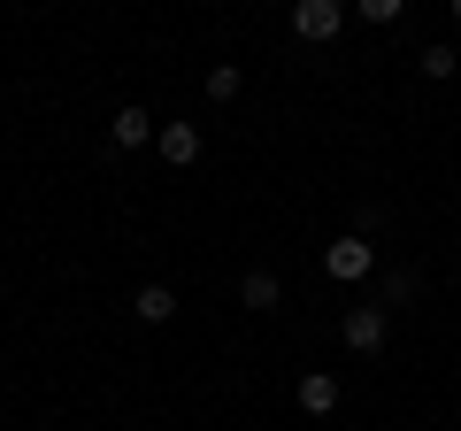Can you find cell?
Masks as SVG:
<instances>
[{
	"instance_id": "cell-1",
	"label": "cell",
	"mask_w": 461,
	"mask_h": 431,
	"mask_svg": "<svg viewBox=\"0 0 461 431\" xmlns=\"http://www.w3.org/2000/svg\"><path fill=\"white\" fill-rule=\"evenodd\" d=\"M339 339H346V354H384V339H393V308H346Z\"/></svg>"
},
{
	"instance_id": "cell-2",
	"label": "cell",
	"mask_w": 461,
	"mask_h": 431,
	"mask_svg": "<svg viewBox=\"0 0 461 431\" xmlns=\"http://www.w3.org/2000/svg\"><path fill=\"white\" fill-rule=\"evenodd\" d=\"M369 270H377V247H369L362 232H346V239H330V247H323V278L354 285V278H369Z\"/></svg>"
},
{
	"instance_id": "cell-3",
	"label": "cell",
	"mask_w": 461,
	"mask_h": 431,
	"mask_svg": "<svg viewBox=\"0 0 461 431\" xmlns=\"http://www.w3.org/2000/svg\"><path fill=\"white\" fill-rule=\"evenodd\" d=\"M293 32L308 39V47L339 39V32H346V0H293Z\"/></svg>"
},
{
	"instance_id": "cell-4",
	"label": "cell",
	"mask_w": 461,
	"mask_h": 431,
	"mask_svg": "<svg viewBox=\"0 0 461 431\" xmlns=\"http://www.w3.org/2000/svg\"><path fill=\"white\" fill-rule=\"evenodd\" d=\"M154 147H162L169 170H193V162H200V124H162V132H154Z\"/></svg>"
},
{
	"instance_id": "cell-5",
	"label": "cell",
	"mask_w": 461,
	"mask_h": 431,
	"mask_svg": "<svg viewBox=\"0 0 461 431\" xmlns=\"http://www.w3.org/2000/svg\"><path fill=\"white\" fill-rule=\"evenodd\" d=\"M239 300H247L254 316H269L285 300V285H277V270H247V278H239Z\"/></svg>"
},
{
	"instance_id": "cell-6",
	"label": "cell",
	"mask_w": 461,
	"mask_h": 431,
	"mask_svg": "<svg viewBox=\"0 0 461 431\" xmlns=\"http://www.w3.org/2000/svg\"><path fill=\"white\" fill-rule=\"evenodd\" d=\"M300 408L330 416V408H339V378H330V370H308V378H300Z\"/></svg>"
},
{
	"instance_id": "cell-7",
	"label": "cell",
	"mask_w": 461,
	"mask_h": 431,
	"mask_svg": "<svg viewBox=\"0 0 461 431\" xmlns=\"http://www.w3.org/2000/svg\"><path fill=\"white\" fill-rule=\"evenodd\" d=\"M108 132H115V147H147V139L162 132V124H154L147 108H115V124H108Z\"/></svg>"
},
{
	"instance_id": "cell-8",
	"label": "cell",
	"mask_w": 461,
	"mask_h": 431,
	"mask_svg": "<svg viewBox=\"0 0 461 431\" xmlns=\"http://www.w3.org/2000/svg\"><path fill=\"white\" fill-rule=\"evenodd\" d=\"M131 316H139V324H169V316H177V293H169V285H139Z\"/></svg>"
},
{
	"instance_id": "cell-9",
	"label": "cell",
	"mask_w": 461,
	"mask_h": 431,
	"mask_svg": "<svg viewBox=\"0 0 461 431\" xmlns=\"http://www.w3.org/2000/svg\"><path fill=\"white\" fill-rule=\"evenodd\" d=\"M239 85H247V78H239V62H215L208 69V100H239Z\"/></svg>"
},
{
	"instance_id": "cell-10",
	"label": "cell",
	"mask_w": 461,
	"mask_h": 431,
	"mask_svg": "<svg viewBox=\"0 0 461 431\" xmlns=\"http://www.w3.org/2000/svg\"><path fill=\"white\" fill-rule=\"evenodd\" d=\"M415 62H423V78H454V69H461V54H454V47H423Z\"/></svg>"
},
{
	"instance_id": "cell-11",
	"label": "cell",
	"mask_w": 461,
	"mask_h": 431,
	"mask_svg": "<svg viewBox=\"0 0 461 431\" xmlns=\"http://www.w3.org/2000/svg\"><path fill=\"white\" fill-rule=\"evenodd\" d=\"M400 300H415V270H384V308H400Z\"/></svg>"
},
{
	"instance_id": "cell-12",
	"label": "cell",
	"mask_w": 461,
	"mask_h": 431,
	"mask_svg": "<svg viewBox=\"0 0 461 431\" xmlns=\"http://www.w3.org/2000/svg\"><path fill=\"white\" fill-rule=\"evenodd\" d=\"M400 8L408 0H354V16H369V23H400Z\"/></svg>"
},
{
	"instance_id": "cell-13",
	"label": "cell",
	"mask_w": 461,
	"mask_h": 431,
	"mask_svg": "<svg viewBox=\"0 0 461 431\" xmlns=\"http://www.w3.org/2000/svg\"><path fill=\"white\" fill-rule=\"evenodd\" d=\"M454 23H461V0H454Z\"/></svg>"
},
{
	"instance_id": "cell-14",
	"label": "cell",
	"mask_w": 461,
	"mask_h": 431,
	"mask_svg": "<svg viewBox=\"0 0 461 431\" xmlns=\"http://www.w3.org/2000/svg\"><path fill=\"white\" fill-rule=\"evenodd\" d=\"M123 431H131V424H123Z\"/></svg>"
}]
</instances>
